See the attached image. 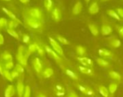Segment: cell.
<instances>
[{
	"mask_svg": "<svg viewBox=\"0 0 123 97\" xmlns=\"http://www.w3.org/2000/svg\"><path fill=\"white\" fill-rule=\"evenodd\" d=\"M28 54L27 49L23 46H19L17 49V53L16 55V59L18 61L19 64L22 65L24 67L27 66V58Z\"/></svg>",
	"mask_w": 123,
	"mask_h": 97,
	"instance_id": "obj_1",
	"label": "cell"
},
{
	"mask_svg": "<svg viewBox=\"0 0 123 97\" xmlns=\"http://www.w3.org/2000/svg\"><path fill=\"white\" fill-rule=\"evenodd\" d=\"M45 52L53 59H54L63 69H65L63 66V61L62 58L61 57L60 55H58L54 50H53L49 46H45Z\"/></svg>",
	"mask_w": 123,
	"mask_h": 97,
	"instance_id": "obj_2",
	"label": "cell"
},
{
	"mask_svg": "<svg viewBox=\"0 0 123 97\" xmlns=\"http://www.w3.org/2000/svg\"><path fill=\"white\" fill-rule=\"evenodd\" d=\"M26 24L33 29H40L43 26V24L40 20L36 19L30 16L26 19Z\"/></svg>",
	"mask_w": 123,
	"mask_h": 97,
	"instance_id": "obj_3",
	"label": "cell"
},
{
	"mask_svg": "<svg viewBox=\"0 0 123 97\" xmlns=\"http://www.w3.org/2000/svg\"><path fill=\"white\" fill-rule=\"evenodd\" d=\"M48 39H49L50 44L52 48L53 49V50H54L58 55H60L61 56H64L63 50L62 47L61 46V45L58 44V42L55 39H54L53 38H52L51 36H49V37H48Z\"/></svg>",
	"mask_w": 123,
	"mask_h": 97,
	"instance_id": "obj_4",
	"label": "cell"
},
{
	"mask_svg": "<svg viewBox=\"0 0 123 97\" xmlns=\"http://www.w3.org/2000/svg\"><path fill=\"white\" fill-rule=\"evenodd\" d=\"M77 88L79 89V91L80 92H81L82 94L86 95V96H94V92L93 91V89L87 86H84V85H81V84H77Z\"/></svg>",
	"mask_w": 123,
	"mask_h": 97,
	"instance_id": "obj_5",
	"label": "cell"
},
{
	"mask_svg": "<svg viewBox=\"0 0 123 97\" xmlns=\"http://www.w3.org/2000/svg\"><path fill=\"white\" fill-rule=\"evenodd\" d=\"M28 14L30 15V17L35 18V19H38V20H41L43 18L42 11L38 8H32L30 9H29Z\"/></svg>",
	"mask_w": 123,
	"mask_h": 97,
	"instance_id": "obj_6",
	"label": "cell"
},
{
	"mask_svg": "<svg viewBox=\"0 0 123 97\" xmlns=\"http://www.w3.org/2000/svg\"><path fill=\"white\" fill-rule=\"evenodd\" d=\"M77 60L80 62V64H81V66H86V67H89L92 68L94 66V62L93 61L86 56H79L77 57Z\"/></svg>",
	"mask_w": 123,
	"mask_h": 97,
	"instance_id": "obj_7",
	"label": "cell"
},
{
	"mask_svg": "<svg viewBox=\"0 0 123 97\" xmlns=\"http://www.w3.org/2000/svg\"><path fill=\"white\" fill-rule=\"evenodd\" d=\"M32 66H33V68H34L35 71L37 74L41 73V71L43 70V64H42L41 60L38 57H36V58H35L33 59V61H32Z\"/></svg>",
	"mask_w": 123,
	"mask_h": 97,
	"instance_id": "obj_8",
	"label": "cell"
},
{
	"mask_svg": "<svg viewBox=\"0 0 123 97\" xmlns=\"http://www.w3.org/2000/svg\"><path fill=\"white\" fill-rule=\"evenodd\" d=\"M51 16H52V18L55 21V22H59L61 19V17H62V13H61V11L59 8H54L53 10H52V12H51Z\"/></svg>",
	"mask_w": 123,
	"mask_h": 97,
	"instance_id": "obj_9",
	"label": "cell"
},
{
	"mask_svg": "<svg viewBox=\"0 0 123 97\" xmlns=\"http://www.w3.org/2000/svg\"><path fill=\"white\" fill-rule=\"evenodd\" d=\"M78 69L83 74H85V75H87V76H90V77H93L94 76V71L92 69V68L84 66H79L78 67Z\"/></svg>",
	"mask_w": 123,
	"mask_h": 97,
	"instance_id": "obj_10",
	"label": "cell"
},
{
	"mask_svg": "<svg viewBox=\"0 0 123 97\" xmlns=\"http://www.w3.org/2000/svg\"><path fill=\"white\" fill-rule=\"evenodd\" d=\"M25 86L24 84V83L21 81L19 80L17 83V87H16V89L17 92V95L18 97H22L24 94V92H25Z\"/></svg>",
	"mask_w": 123,
	"mask_h": 97,
	"instance_id": "obj_11",
	"label": "cell"
},
{
	"mask_svg": "<svg viewBox=\"0 0 123 97\" xmlns=\"http://www.w3.org/2000/svg\"><path fill=\"white\" fill-rule=\"evenodd\" d=\"M98 53H99V56H102V57L112 58V57L114 56L113 53L111 51H110V50H108L107 49H99L98 50Z\"/></svg>",
	"mask_w": 123,
	"mask_h": 97,
	"instance_id": "obj_12",
	"label": "cell"
},
{
	"mask_svg": "<svg viewBox=\"0 0 123 97\" xmlns=\"http://www.w3.org/2000/svg\"><path fill=\"white\" fill-rule=\"evenodd\" d=\"M54 92L57 97H61L65 95V89L62 85L57 84L54 87Z\"/></svg>",
	"mask_w": 123,
	"mask_h": 97,
	"instance_id": "obj_13",
	"label": "cell"
},
{
	"mask_svg": "<svg viewBox=\"0 0 123 97\" xmlns=\"http://www.w3.org/2000/svg\"><path fill=\"white\" fill-rule=\"evenodd\" d=\"M2 11L12 19V20H14V21H18L19 23H20L21 24H22V21L16 16V15L13 13V12H12L10 10H9L8 9H6V8H5V7H2Z\"/></svg>",
	"mask_w": 123,
	"mask_h": 97,
	"instance_id": "obj_14",
	"label": "cell"
},
{
	"mask_svg": "<svg viewBox=\"0 0 123 97\" xmlns=\"http://www.w3.org/2000/svg\"><path fill=\"white\" fill-rule=\"evenodd\" d=\"M108 74H109V77H110L112 80H115V82H120L121 81V79H122V76H121L120 74L118 73L117 71L111 70V71H109Z\"/></svg>",
	"mask_w": 123,
	"mask_h": 97,
	"instance_id": "obj_15",
	"label": "cell"
},
{
	"mask_svg": "<svg viewBox=\"0 0 123 97\" xmlns=\"http://www.w3.org/2000/svg\"><path fill=\"white\" fill-rule=\"evenodd\" d=\"M15 94V87L13 85H9L4 91V97H12Z\"/></svg>",
	"mask_w": 123,
	"mask_h": 97,
	"instance_id": "obj_16",
	"label": "cell"
},
{
	"mask_svg": "<svg viewBox=\"0 0 123 97\" xmlns=\"http://www.w3.org/2000/svg\"><path fill=\"white\" fill-rule=\"evenodd\" d=\"M83 9V5H82V3L81 1H77L76 3V4L74 5V8H73V10H72V13L74 15H78L79 14L81 11Z\"/></svg>",
	"mask_w": 123,
	"mask_h": 97,
	"instance_id": "obj_17",
	"label": "cell"
},
{
	"mask_svg": "<svg viewBox=\"0 0 123 97\" xmlns=\"http://www.w3.org/2000/svg\"><path fill=\"white\" fill-rule=\"evenodd\" d=\"M99 7L97 2L96 1L93 2L89 7V12L91 14H96L99 12Z\"/></svg>",
	"mask_w": 123,
	"mask_h": 97,
	"instance_id": "obj_18",
	"label": "cell"
},
{
	"mask_svg": "<svg viewBox=\"0 0 123 97\" xmlns=\"http://www.w3.org/2000/svg\"><path fill=\"white\" fill-rule=\"evenodd\" d=\"M88 27L91 31V33L92 34L93 36H97L99 34V29L98 28V26L94 24H89Z\"/></svg>",
	"mask_w": 123,
	"mask_h": 97,
	"instance_id": "obj_19",
	"label": "cell"
},
{
	"mask_svg": "<svg viewBox=\"0 0 123 97\" xmlns=\"http://www.w3.org/2000/svg\"><path fill=\"white\" fill-rule=\"evenodd\" d=\"M54 74L53 69L52 68H46L42 71V77L45 79L50 78Z\"/></svg>",
	"mask_w": 123,
	"mask_h": 97,
	"instance_id": "obj_20",
	"label": "cell"
},
{
	"mask_svg": "<svg viewBox=\"0 0 123 97\" xmlns=\"http://www.w3.org/2000/svg\"><path fill=\"white\" fill-rule=\"evenodd\" d=\"M64 70H65L66 74L68 77H70L71 79H72L73 80H75V81H79V76H78L74 71H71V70L69 69H64Z\"/></svg>",
	"mask_w": 123,
	"mask_h": 97,
	"instance_id": "obj_21",
	"label": "cell"
},
{
	"mask_svg": "<svg viewBox=\"0 0 123 97\" xmlns=\"http://www.w3.org/2000/svg\"><path fill=\"white\" fill-rule=\"evenodd\" d=\"M112 32V28L108 24H103L102 26V34L103 36L110 35Z\"/></svg>",
	"mask_w": 123,
	"mask_h": 97,
	"instance_id": "obj_22",
	"label": "cell"
},
{
	"mask_svg": "<svg viewBox=\"0 0 123 97\" xmlns=\"http://www.w3.org/2000/svg\"><path fill=\"white\" fill-rule=\"evenodd\" d=\"M39 45L37 44V43H33V44H31L28 46V48H27V54H28V56H30L32 53L35 52L37 51L38 48H39Z\"/></svg>",
	"mask_w": 123,
	"mask_h": 97,
	"instance_id": "obj_23",
	"label": "cell"
},
{
	"mask_svg": "<svg viewBox=\"0 0 123 97\" xmlns=\"http://www.w3.org/2000/svg\"><path fill=\"white\" fill-rule=\"evenodd\" d=\"M96 61H97V64H98L99 66H101V67H103V68H108V67H110V62H109L108 61H107V60L102 59V58H97V59H96Z\"/></svg>",
	"mask_w": 123,
	"mask_h": 97,
	"instance_id": "obj_24",
	"label": "cell"
},
{
	"mask_svg": "<svg viewBox=\"0 0 123 97\" xmlns=\"http://www.w3.org/2000/svg\"><path fill=\"white\" fill-rule=\"evenodd\" d=\"M98 89H99V94L102 96L103 97H109L110 96V92H109V90L108 89L103 86V85H99V87H98Z\"/></svg>",
	"mask_w": 123,
	"mask_h": 97,
	"instance_id": "obj_25",
	"label": "cell"
},
{
	"mask_svg": "<svg viewBox=\"0 0 123 97\" xmlns=\"http://www.w3.org/2000/svg\"><path fill=\"white\" fill-rule=\"evenodd\" d=\"M76 51L79 56H84L86 54V49L83 46H81V45L76 46Z\"/></svg>",
	"mask_w": 123,
	"mask_h": 97,
	"instance_id": "obj_26",
	"label": "cell"
},
{
	"mask_svg": "<svg viewBox=\"0 0 123 97\" xmlns=\"http://www.w3.org/2000/svg\"><path fill=\"white\" fill-rule=\"evenodd\" d=\"M118 88V84L117 82H112L111 83L110 85H109V88H108V90H109V92L110 94L112 96L115 94V93L116 92L117 89Z\"/></svg>",
	"mask_w": 123,
	"mask_h": 97,
	"instance_id": "obj_27",
	"label": "cell"
},
{
	"mask_svg": "<svg viewBox=\"0 0 123 97\" xmlns=\"http://www.w3.org/2000/svg\"><path fill=\"white\" fill-rule=\"evenodd\" d=\"M109 44L112 48H118L121 46V41L118 39H112L109 41Z\"/></svg>",
	"mask_w": 123,
	"mask_h": 97,
	"instance_id": "obj_28",
	"label": "cell"
},
{
	"mask_svg": "<svg viewBox=\"0 0 123 97\" xmlns=\"http://www.w3.org/2000/svg\"><path fill=\"white\" fill-rule=\"evenodd\" d=\"M107 14H108L110 16H111L112 18H113V19H116V20H117V21H120V20H121V18H120V16L118 15V14L117 13V11H115V10L109 9V10H107Z\"/></svg>",
	"mask_w": 123,
	"mask_h": 97,
	"instance_id": "obj_29",
	"label": "cell"
},
{
	"mask_svg": "<svg viewBox=\"0 0 123 97\" xmlns=\"http://www.w3.org/2000/svg\"><path fill=\"white\" fill-rule=\"evenodd\" d=\"M1 59L2 60H4L5 62L6 61H12L13 59V57H12V55L8 52V51H4L1 54Z\"/></svg>",
	"mask_w": 123,
	"mask_h": 97,
	"instance_id": "obj_30",
	"label": "cell"
},
{
	"mask_svg": "<svg viewBox=\"0 0 123 97\" xmlns=\"http://www.w3.org/2000/svg\"><path fill=\"white\" fill-rule=\"evenodd\" d=\"M19 24H21L17 21L14 20H10L9 21L7 22V29H14Z\"/></svg>",
	"mask_w": 123,
	"mask_h": 97,
	"instance_id": "obj_31",
	"label": "cell"
},
{
	"mask_svg": "<svg viewBox=\"0 0 123 97\" xmlns=\"http://www.w3.org/2000/svg\"><path fill=\"white\" fill-rule=\"evenodd\" d=\"M44 6L48 11H50L53 6V2L52 0H45L44 1Z\"/></svg>",
	"mask_w": 123,
	"mask_h": 97,
	"instance_id": "obj_32",
	"label": "cell"
},
{
	"mask_svg": "<svg viewBox=\"0 0 123 97\" xmlns=\"http://www.w3.org/2000/svg\"><path fill=\"white\" fill-rule=\"evenodd\" d=\"M56 39H57V40H58L60 43H61L62 44H64V45H68V44H70L69 41H68L67 39H66L65 37L61 36V35H57V36H56Z\"/></svg>",
	"mask_w": 123,
	"mask_h": 97,
	"instance_id": "obj_33",
	"label": "cell"
},
{
	"mask_svg": "<svg viewBox=\"0 0 123 97\" xmlns=\"http://www.w3.org/2000/svg\"><path fill=\"white\" fill-rule=\"evenodd\" d=\"M6 31H7V33L10 35V36H12V37H14V38H15V39H19V34L14 30V29H6Z\"/></svg>",
	"mask_w": 123,
	"mask_h": 97,
	"instance_id": "obj_34",
	"label": "cell"
},
{
	"mask_svg": "<svg viewBox=\"0 0 123 97\" xmlns=\"http://www.w3.org/2000/svg\"><path fill=\"white\" fill-rule=\"evenodd\" d=\"M3 77L6 79L8 80L9 82H13V78L12 77V75H11V72H9V70H6V69H4V74H3Z\"/></svg>",
	"mask_w": 123,
	"mask_h": 97,
	"instance_id": "obj_35",
	"label": "cell"
},
{
	"mask_svg": "<svg viewBox=\"0 0 123 97\" xmlns=\"http://www.w3.org/2000/svg\"><path fill=\"white\" fill-rule=\"evenodd\" d=\"M4 69H6V70H10L12 69L13 67H14V62L13 61H6L3 66Z\"/></svg>",
	"mask_w": 123,
	"mask_h": 97,
	"instance_id": "obj_36",
	"label": "cell"
},
{
	"mask_svg": "<svg viewBox=\"0 0 123 97\" xmlns=\"http://www.w3.org/2000/svg\"><path fill=\"white\" fill-rule=\"evenodd\" d=\"M7 19L2 17L0 18V29H2L4 28L7 27Z\"/></svg>",
	"mask_w": 123,
	"mask_h": 97,
	"instance_id": "obj_37",
	"label": "cell"
},
{
	"mask_svg": "<svg viewBox=\"0 0 123 97\" xmlns=\"http://www.w3.org/2000/svg\"><path fill=\"white\" fill-rule=\"evenodd\" d=\"M31 97V89L30 86H25V92H24V94L23 97Z\"/></svg>",
	"mask_w": 123,
	"mask_h": 97,
	"instance_id": "obj_38",
	"label": "cell"
},
{
	"mask_svg": "<svg viewBox=\"0 0 123 97\" xmlns=\"http://www.w3.org/2000/svg\"><path fill=\"white\" fill-rule=\"evenodd\" d=\"M15 70L17 71L20 74H22L25 72V67L20 64H17L15 65Z\"/></svg>",
	"mask_w": 123,
	"mask_h": 97,
	"instance_id": "obj_39",
	"label": "cell"
},
{
	"mask_svg": "<svg viewBox=\"0 0 123 97\" xmlns=\"http://www.w3.org/2000/svg\"><path fill=\"white\" fill-rule=\"evenodd\" d=\"M30 41V37L28 34H24L22 36V42L25 44H29V42Z\"/></svg>",
	"mask_w": 123,
	"mask_h": 97,
	"instance_id": "obj_40",
	"label": "cell"
},
{
	"mask_svg": "<svg viewBox=\"0 0 123 97\" xmlns=\"http://www.w3.org/2000/svg\"><path fill=\"white\" fill-rule=\"evenodd\" d=\"M11 75H12V77L13 78V79H17V78H19V76H20V74L17 71H16L14 69L11 72Z\"/></svg>",
	"mask_w": 123,
	"mask_h": 97,
	"instance_id": "obj_41",
	"label": "cell"
},
{
	"mask_svg": "<svg viewBox=\"0 0 123 97\" xmlns=\"http://www.w3.org/2000/svg\"><path fill=\"white\" fill-rule=\"evenodd\" d=\"M37 53H38V54L40 56H43L44 55H45V51L43 49V48H42L41 46H39V48H38V49H37Z\"/></svg>",
	"mask_w": 123,
	"mask_h": 97,
	"instance_id": "obj_42",
	"label": "cell"
},
{
	"mask_svg": "<svg viewBox=\"0 0 123 97\" xmlns=\"http://www.w3.org/2000/svg\"><path fill=\"white\" fill-rule=\"evenodd\" d=\"M117 13L118 14V15L120 16V17L123 18V9H121V8L117 9Z\"/></svg>",
	"mask_w": 123,
	"mask_h": 97,
	"instance_id": "obj_43",
	"label": "cell"
},
{
	"mask_svg": "<svg viewBox=\"0 0 123 97\" xmlns=\"http://www.w3.org/2000/svg\"><path fill=\"white\" fill-rule=\"evenodd\" d=\"M68 97H78V95L74 92V91H71L70 92H69V94H68Z\"/></svg>",
	"mask_w": 123,
	"mask_h": 97,
	"instance_id": "obj_44",
	"label": "cell"
},
{
	"mask_svg": "<svg viewBox=\"0 0 123 97\" xmlns=\"http://www.w3.org/2000/svg\"><path fill=\"white\" fill-rule=\"evenodd\" d=\"M117 31H118V33L120 35V36L123 37V26H119Z\"/></svg>",
	"mask_w": 123,
	"mask_h": 97,
	"instance_id": "obj_45",
	"label": "cell"
},
{
	"mask_svg": "<svg viewBox=\"0 0 123 97\" xmlns=\"http://www.w3.org/2000/svg\"><path fill=\"white\" fill-rule=\"evenodd\" d=\"M4 42V36L3 35L0 33V45H2Z\"/></svg>",
	"mask_w": 123,
	"mask_h": 97,
	"instance_id": "obj_46",
	"label": "cell"
},
{
	"mask_svg": "<svg viewBox=\"0 0 123 97\" xmlns=\"http://www.w3.org/2000/svg\"><path fill=\"white\" fill-rule=\"evenodd\" d=\"M4 67H3V66L1 64V63H0V74L1 75V76H3V74H4Z\"/></svg>",
	"mask_w": 123,
	"mask_h": 97,
	"instance_id": "obj_47",
	"label": "cell"
},
{
	"mask_svg": "<svg viewBox=\"0 0 123 97\" xmlns=\"http://www.w3.org/2000/svg\"><path fill=\"white\" fill-rule=\"evenodd\" d=\"M37 97H46L44 94H43V93H39Z\"/></svg>",
	"mask_w": 123,
	"mask_h": 97,
	"instance_id": "obj_48",
	"label": "cell"
},
{
	"mask_svg": "<svg viewBox=\"0 0 123 97\" xmlns=\"http://www.w3.org/2000/svg\"><path fill=\"white\" fill-rule=\"evenodd\" d=\"M19 1H20V2H22L23 4H27L30 1V0H19Z\"/></svg>",
	"mask_w": 123,
	"mask_h": 97,
	"instance_id": "obj_49",
	"label": "cell"
},
{
	"mask_svg": "<svg viewBox=\"0 0 123 97\" xmlns=\"http://www.w3.org/2000/svg\"><path fill=\"white\" fill-rule=\"evenodd\" d=\"M89 1H90V0H85V1H86V3H88V2H89Z\"/></svg>",
	"mask_w": 123,
	"mask_h": 97,
	"instance_id": "obj_50",
	"label": "cell"
},
{
	"mask_svg": "<svg viewBox=\"0 0 123 97\" xmlns=\"http://www.w3.org/2000/svg\"><path fill=\"white\" fill-rule=\"evenodd\" d=\"M4 1H11V0H4Z\"/></svg>",
	"mask_w": 123,
	"mask_h": 97,
	"instance_id": "obj_51",
	"label": "cell"
},
{
	"mask_svg": "<svg viewBox=\"0 0 123 97\" xmlns=\"http://www.w3.org/2000/svg\"><path fill=\"white\" fill-rule=\"evenodd\" d=\"M101 1H107V0H101Z\"/></svg>",
	"mask_w": 123,
	"mask_h": 97,
	"instance_id": "obj_52",
	"label": "cell"
}]
</instances>
